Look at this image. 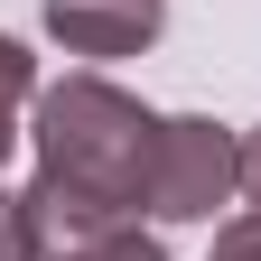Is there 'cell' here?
Listing matches in <instances>:
<instances>
[{"mask_svg":"<svg viewBox=\"0 0 261 261\" xmlns=\"http://www.w3.org/2000/svg\"><path fill=\"white\" fill-rule=\"evenodd\" d=\"M168 28V0H47V38L65 56H140Z\"/></svg>","mask_w":261,"mask_h":261,"instance_id":"obj_3","label":"cell"},{"mask_svg":"<svg viewBox=\"0 0 261 261\" xmlns=\"http://www.w3.org/2000/svg\"><path fill=\"white\" fill-rule=\"evenodd\" d=\"M56 261H168V243H159V233H140V215H130V224H112V233H93V243L56 252Z\"/></svg>","mask_w":261,"mask_h":261,"instance_id":"obj_5","label":"cell"},{"mask_svg":"<svg viewBox=\"0 0 261 261\" xmlns=\"http://www.w3.org/2000/svg\"><path fill=\"white\" fill-rule=\"evenodd\" d=\"M243 205L261 215V130H252V140H243Z\"/></svg>","mask_w":261,"mask_h":261,"instance_id":"obj_8","label":"cell"},{"mask_svg":"<svg viewBox=\"0 0 261 261\" xmlns=\"http://www.w3.org/2000/svg\"><path fill=\"white\" fill-rule=\"evenodd\" d=\"M233 196H243V140L224 121H205V112H168L140 205L159 224H205L215 205H233Z\"/></svg>","mask_w":261,"mask_h":261,"instance_id":"obj_2","label":"cell"},{"mask_svg":"<svg viewBox=\"0 0 261 261\" xmlns=\"http://www.w3.org/2000/svg\"><path fill=\"white\" fill-rule=\"evenodd\" d=\"M38 112V56H28L19 38H0V168H10L19 149V121Z\"/></svg>","mask_w":261,"mask_h":261,"instance_id":"obj_4","label":"cell"},{"mask_svg":"<svg viewBox=\"0 0 261 261\" xmlns=\"http://www.w3.org/2000/svg\"><path fill=\"white\" fill-rule=\"evenodd\" d=\"M0 261H38V243H28V205L10 187H0Z\"/></svg>","mask_w":261,"mask_h":261,"instance_id":"obj_6","label":"cell"},{"mask_svg":"<svg viewBox=\"0 0 261 261\" xmlns=\"http://www.w3.org/2000/svg\"><path fill=\"white\" fill-rule=\"evenodd\" d=\"M205 261H261V215H233V224L215 233V252H205Z\"/></svg>","mask_w":261,"mask_h":261,"instance_id":"obj_7","label":"cell"},{"mask_svg":"<svg viewBox=\"0 0 261 261\" xmlns=\"http://www.w3.org/2000/svg\"><path fill=\"white\" fill-rule=\"evenodd\" d=\"M159 130L168 121H159L140 93H121L112 75H56V84H38L28 149H38V177H56L65 196H93V205H112V215H140Z\"/></svg>","mask_w":261,"mask_h":261,"instance_id":"obj_1","label":"cell"}]
</instances>
